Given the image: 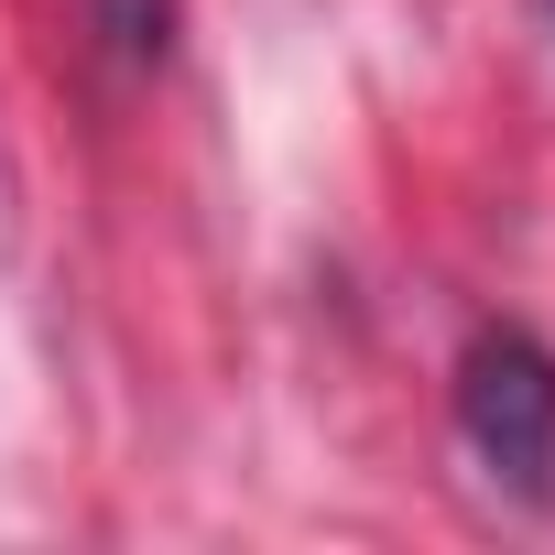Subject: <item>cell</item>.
<instances>
[{
  "mask_svg": "<svg viewBox=\"0 0 555 555\" xmlns=\"http://www.w3.org/2000/svg\"><path fill=\"white\" fill-rule=\"evenodd\" d=\"M457 436L512 501H555V360L522 327H479L457 360Z\"/></svg>",
  "mask_w": 555,
  "mask_h": 555,
  "instance_id": "obj_1",
  "label": "cell"
},
{
  "mask_svg": "<svg viewBox=\"0 0 555 555\" xmlns=\"http://www.w3.org/2000/svg\"><path fill=\"white\" fill-rule=\"evenodd\" d=\"M99 34H109L131 66H153V55L175 44V0H99Z\"/></svg>",
  "mask_w": 555,
  "mask_h": 555,
  "instance_id": "obj_2",
  "label": "cell"
}]
</instances>
